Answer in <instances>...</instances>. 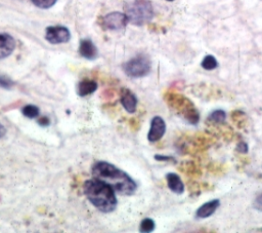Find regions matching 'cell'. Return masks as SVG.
Returning a JSON list of instances; mask_svg holds the SVG:
<instances>
[{
	"instance_id": "obj_1",
	"label": "cell",
	"mask_w": 262,
	"mask_h": 233,
	"mask_svg": "<svg viewBox=\"0 0 262 233\" xmlns=\"http://www.w3.org/2000/svg\"><path fill=\"white\" fill-rule=\"evenodd\" d=\"M92 176L93 178L104 182L115 191L123 195H132L137 188L136 183L130 176L105 161H98L93 165Z\"/></svg>"
},
{
	"instance_id": "obj_2",
	"label": "cell",
	"mask_w": 262,
	"mask_h": 233,
	"mask_svg": "<svg viewBox=\"0 0 262 233\" xmlns=\"http://www.w3.org/2000/svg\"><path fill=\"white\" fill-rule=\"evenodd\" d=\"M83 188L88 200L100 211L111 212L117 207L115 190L104 182L94 178L86 181Z\"/></svg>"
},
{
	"instance_id": "obj_3",
	"label": "cell",
	"mask_w": 262,
	"mask_h": 233,
	"mask_svg": "<svg viewBox=\"0 0 262 233\" xmlns=\"http://www.w3.org/2000/svg\"><path fill=\"white\" fill-rule=\"evenodd\" d=\"M166 101L169 106L182 118L191 124H196L200 115L194 105L186 96L175 92H170L166 95Z\"/></svg>"
},
{
	"instance_id": "obj_4",
	"label": "cell",
	"mask_w": 262,
	"mask_h": 233,
	"mask_svg": "<svg viewBox=\"0 0 262 233\" xmlns=\"http://www.w3.org/2000/svg\"><path fill=\"white\" fill-rule=\"evenodd\" d=\"M125 14L129 23L142 26L149 23L154 17V7L148 0H134L126 5Z\"/></svg>"
},
{
	"instance_id": "obj_5",
	"label": "cell",
	"mask_w": 262,
	"mask_h": 233,
	"mask_svg": "<svg viewBox=\"0 0 262 233\" xmlns=\"http://www.w3.org/2000/svg\"><path fill=\"white\" fill-rule=\"evenodd\" d=\"M150 60L144 54H138L132 57L123 66L124 72L132 78H140L146 76L150 72Z\"/></svg>"
},
{
	"instance_id": "obj_6",
	"label": "cell",
	"mask_w": 262,
	"mask_h": 233,
	"mask_svg": "<svg viewBox=\"0 0 262 233\" xmlns=\"http://www.w3.org/2000/svg\"><path fill=\"white\" fill-rule=\"evenodd\" d=\"M45 38L49 43L52 44L66 43L71 39V33L69 29L63 26H51L47 27Z\"/></svg>"
},
{
	"instance_id": "obj_7",
	"label": "cell",
	"mask_w": 262,
	"mask_h": 233,
	"mask_svg": "<svg viewBox=\"0 0 262 233\" xmlns=\"http://www.w3.org/2000/svg\"><path fill=\"white\" fill-rule=\"evenodd\" d=\"M129 23L128 17L125 13L114 11L111 13H107L102 17V26L103 28L107 30L118 31L126 27V25Z\"/></svg>"
},
{
	"instance_id": "obj_8",
	"label": "cell",
	"mask_w": 262,
	"mask_h": 233,
	"mask_svg": "<svg viewBox=\"0 0 262 233\" xmlns=\"http://www.w3.org/2000/svg\"><path fill=\"white\" fill-rule=\"evenodd\" d=\"M166 131V123L164 119L160 116H155L150 122V128L147 133V139L149 142L154 143L161 140Z\"/></svg>"
},
{
	"instance_id": "obj_9",
	"label": "cell",
	"mask_w": 262,
	"mask_h": 233,
	"mask_svg": "<svg viewBox=\"0 0 262 233\" xmlns=\"http://www.w3.org/2000/svg\"><path fill=\"white\" fill-rule=\"evenodd\" d=\"M14 47H15L14 38L7 33H1L0 34V60L10 55L14 50Z\"/></svg>"
},
{
	"instance_id": "obj_10",
	"label": "cell",
	"mask_w": 262,
	"mask_h": 233,
	"mask_svg": "<svg viewBox=\"0 0 262 233\" xmlns=\"http://www.w3.org/2000/svg\"><path fill=\"white\" fill-rule=\"evenodd\" d=\"M121 104L124 109L129 113H134L137 107V99L136 95L128 88H123L121 90Z\"/></svg>"
},
{
	"instance_id": "obj_11",
	"label": "cell",
	"mask_w": 262,
	"mask_h": 233,
	"mask_svg": "<svg viewBox=\"0 0 262 233\" xmlns=\"http://www.w3.org/2000/svg\"><path fill=\"white\" fill-rule=\"evenodd\" d=\"M220 205V200L219 199H213L210 200L204 204H202L195 211V218L196 219H206L211 217L216 209Z\"/></svg>"
},
{
	"instance_id": "obj_12",
	"label": "cell",
	"mask_w": 262,
	"mask_h": 233,
	"mask_svg": "<svg viewBox=\"0 0 262 233\" xmlns=\"http://www.w3.org/2000/svg\"><path fill=\"white\" fill-rule=\"evenodd\" d=\"M79 53L87 60H94L98 52L96 46L90 39H82L79 45Z\"/></svg>"
},
{
	"instance_id": "obj_13",
	"label": "cell",
	"mask_w": 262,
	"mask_h": 233,
	"mask_svg": "<svg viewBox=\"0 0 262 233\" xmlns=\"http://www.w3.org/2000/svg\"><path fill=\"white\" fill-rule=\"evenodd\" d=\"M166 180H167V185L172 192L176 194H182L184 192V185L177 173L175 172L167 173Z\"/></svg>"
},
{
	"instance_id": "obj_14",
	"label": "cell",
	"mask_w": 262,
	"mask_h": 233,
	"mask_svg": "<svg viewBox=\"0 0 262 233\" xmlns=\"http://www.w3.org/2000/svg\"><path fill=\"white\" fill-rule=\"evenodd\" d=\"M97 89V83L94 80L84 79L77 86V93L80 96H86L93 93Z\"/></svg>"
},
{
	"instance_id": "obj_15",
	"label": "cell",
	"mask_w": 262,
	"mask_h": 233,
	"mask_svg": "<svg viewBox=\"0 0 262 233\" xmlns=\"http://www.w3.org/2000/svg\"><path fill=\"white\" fill-rule=\"evenodd\" d=\"M226 120V113L223 110H215L213 111L209 117H208V122L214 123V124H221Z\"/></svg>"
},
{
	"instance_id": "obj_16",
	"label": "cell",
	"mask_w": 262,
	"mask_h": 233,
	"mask_svg": "<svg viewBox=\"0 0 262 233\" xmlns=\"http://www.w3.org/2000/svg\"><path fill=\"white\" fill-rule=\"evenodd\" d=\"M201 65H202V67H203V69L208 70V71H211V70H214V69H216V68L218 67V62H217V60L215 59V56H213V55H211V54H208V55H206V56L203 59Z\"/></svg>"
},
{
	"instance_id": "obj_17",
	"label": "cell",
	"mask_w": 262,
	"mask_h": 233,
	"mask_svg": "<svg viewBox=\"0 0 262 233\" xmlns=\"http://www.w3.org/2000/svg\"><path fill=\"white\" fill-rule=\"evenodd\" d=\"M39 108L35 105H26L21 109V113L24 116L28 118H36L39 116Z\"/></svg>"
},
{
	"instance_id": "obj_18",
	"label": "cell",
	"mask_w": 262,
	"mask_h": 233,
	"mask_svg": "<svg viewBox=\"0 0 262 233\" xmlns=\"http://www.w3.org/2000/svg\"><path fill=\"white\" fill-rule=\"evenodd\" d=\"M155 226H156V224H155L154 220L149 219V218H146V219H143L141 221L140 226H139V228H140L139 230L141 232H145V233L151 232L155 229Z\"/></svg>"
},
{
	"instance_id": "obj_19",
	"label": "cell",
	"mask_w": 262,
	"mask_h": 233,
	"mask_svg": "<svg viewBox=\"0 0 262 233\" xmlns=\"http://www.w3.org/2000/svg\"><path fill=\"white\" fill-rule=\"evenodd\" d=\"M33 2V4L39 8L42 9H47L52 7L57 0H31Z\"/></svg>"
},
{
	"instance_id": "obj_20",
	"label": "cell",
	"mask_w": 262,
	"mask_h": 233,
	"mask_svg": "<svg viewBox=\"0 0 262 233\" xmlns=\"http://www.w3.org/2000/svg\"><path fill=\"white\" fill-rule=\"evenodd\" d=\"M12 85H13V82L11 81L10 78L4 75H0V87L10 88Z\"/></svg>"
},
{
	"instance_id": "obj_21",
	"label": "cell",
	"mask_w": 262,
	"mask_h": 233,
	"mask_svg": "<svg viewBox=\"0 0 262 233\" xmlns=\"http://www.w3.org/2000/svg\"><path fill=\"white\" fill-rule=\"evenodd\" d=\"M253 206L256 210L258 211H262V193H260L259 195L256 196L254 202H253Z\"/></svg>"
},
{
	"instance_id": "obj_22",
	"label": "cell",
	"mask_w": 262,
	"mask_h": 233,
	"mask_svg": "<svg viewBox=\"0 0 262 233\" xmlns=\"http://www.w3.org/2000/svg\"><path fill=\"white\" fill-rule=\"evenodd\" d=\"M236 150H237V152H239V153H242V154H246V153H248V145H247V143H245V142H243V141H241L238 144H237V147H236Z\"/></svg>"
},
{
	"instance_id": "obj_23",
	"label": "cell",
	"mask_w": 262,
	"mask_h": 233,
	"mask_svg": "<svg viewBox=\"0 0 262 233\" xmlns=\"http://www.w3.org/2000/svg\"><path fill=\"white\" fill-rule=\"evenodd\" d=\"M155 159L159 161H175L172 156H164V155H155Z\"/></svg>"
},
{
	"instance_id": "obj_24",
	"label": "cell",
	"mask_w": 262,
	"mask_h": 233,
	"mask_svg": "<svg viewBox=\"0 0 262 233\" xmlns=\"http://www.w3.org/2000/svg\"><path fill=\"white\" fill-rule=\"evenodd\" d=\"M38 123L41 125V126H48L49 124H50V120H49V118H47V117H41V118H39L38 119Z\"/></svg>"
},
{
	"instance_id": "obj_25",
	"label": "cell",
	"mask_w": 262,
	"mask_h": 233,
	"mask_svg": "<svg viewBox=\"0 0 262 233\" xmlns=\"http://www.w3.org/2000/svg\"><path fill=\"white\" fill-rule=\"evenodd\" d=\"M5 133H6V128H5L2 124H0V139H1L2 137H4Z\"/></svg>"
},
{
	"instance_id": "obj_26",
	"label": "cell",
	"mask_w": 262,
	"mask_h": 233,
	"mask_svg": "<svg viewBox=\"0 0 262 233\" xmlns=\"http://www.w3.org/2000/svg\"><path fill=\"white\" fill-rule=\"evenodd\" d=\"M167 1H174V0H167Z\"/></svg>"
}]
</instances>
